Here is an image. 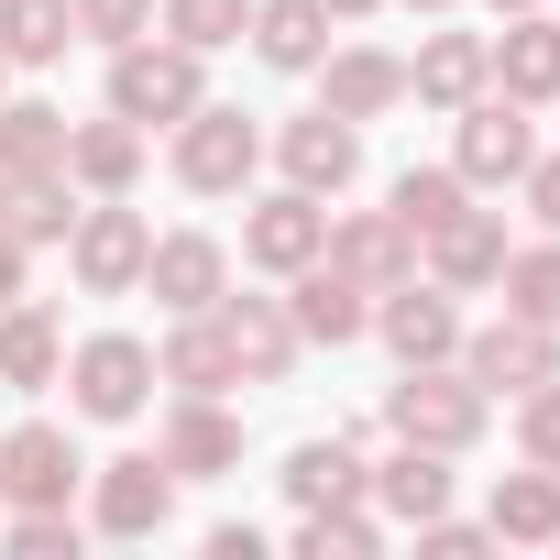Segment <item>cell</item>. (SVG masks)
I'll use <instances>...</instances> for the list:
<instances>
[{
	"instance_id": "cell-15",
	"label": "cell",
	"mask_w": 560,
	"mask_h": 560,
	"mask_svg": "<svg viewBox=\"0 0 560 560\" xmlns=\"http://www.w3.org/2000/svg\"><path fill=\"white\" fill-rule=\"evenodd\" d=\"M374 330H385L396 363H451V352H462V308H451L440 275H429V287H418V275L385 287V298H374Z\"/></svg>"
},
{
	"instance_id": "cell-45",
	"label": "cell",
	"mask_w": 560,
	"mask_h": 560,
	"mask_svg": "<svg viewBox=\"0 0 560 560\" xmlns=\"http://www.w3.org/2000/svg\"><path fill=\"white\" fill-rule=\"evenodd\" d=\"M0 89H12V56H0Z\"/></svg>"
},
{
	"instance_id": "cell-20",
	"label": "cell",
	"mask_w": 560,
	"mask_h": 560,
	"mask_svg": "<svg viewBox=\"0 0 560 560\" xmlns=\"http://www.w3.org/2000/svg\"><path fill=\"white\" fill-rule=\"evenodd\" d=\"M483 56H494V89L505 100H560V23L549 12H505V34H483Z\"/></svg>"
},
{
	"instance_id": "cell-33",
	"label": "cell",
	"mask_w": 560,
	"mask_h": 560,
	"mask_svg": "<svg viewBox=\"0 0 560 560\" xmlns=\"http://www.w3.org/2000/svg\"><path fill=\"white\" fill-rule=\"evenodd\" d=\"M154 34H176L187 56H220V45H242V34H253V0H165Z\"/></svg>"
},
{
	"instance_id": "cell-35",
	"label": "cell",
	"mask_w": 560,
	"mask_h": 560,
	"mask_svg": "<svg viewBox=\"0 0 560 560\" xmlns=\"http://www.w3.org/2000/svg\"><path fill=\"white\" fill-rule=\"evenodd\" d=\"M462 198H472V187H462V165H407V176H396V198H385V209H396V220H407V231H418V242H429V231H440V220H451V209H462Z\"/></svg>"
},
{
	"instance_id": "cell-23",
	"label": "cell",
	"mask_w": 560,
	"mask_h": 560,
	"mask_svg": "<svg viewBox=\"0 0 560 560\" xmlns=\"http://www.w3.org/2000/svg\"><path fill=\"white\" fill-rule=\"evenodd\" d=\"M0 231H12V242H67L78 231V176L67 165H34V176H0Z\"/></svg>"
},
{
	"instance_id": "cell-46",
	"label": "cell",
	"mask_w": 560,
	"mask_h": 560,
	"mask_svg": "<svg viewBox=\"0 0 560 560\" xmlns=\"http://www.w3.org/2000/svg\"><path fill=\"white\" fill-rule=\"evenodd\" d=\"M549 549H560V538H549Z\"/></svg>"
},
{
	"instance_id": "cell-5",
	"label": "cell",
	"mask_w": 560,
	"mask_h": 560,
	"mask_svg": "<svg viewBox=\"0 0 560 560\" xmlns=\"http://www.w3.org/2000/svg\"><path fill=\"white\" fill-rule=\"evenodd\" d=\"M67 396H78V418H143L154 407V341H132V330H89L78 352H67Z\"/></svg>"
},
{
	"instance_id": "cell-28",
	"label": "cell",
	"mask_w": 560,
	"mask_h": 560,
	"mask_svg": "<svg viewBox=\"0 0 560 560\" xmlns=\"http://www.w3.org/2000/svg\"><path fill=\"white\" fill-rule=\"evenodd\" d=\"M363 483H374V462L352 440H308L287 462V505H363Z\"/></svg>"
},
{
	"instance_id": "cell-29",
	"label": "cell",
	"mask_w": 560,
	"mask_h": 560,
	"mask_svg": "<svg viewBox=\"0 0 560 560\" xmlns=\"http://www.w3.org/2000/svg\"><path fill=\"white\" fill-rule=\"evenodd\" d=\"M494 538H527V549H549L560 538V472L549 462H527V472H505L494 483V516H483Z\"/></svg>"
},
{
	"instance_id": "cell-38",
	"label": "cell",
	"mask_w": 560,
	"mask_h": 560,
	"mask_svg": "<svg viewBox=\"0 0 560 560\" xmlns=\"http://www.w3.org/2000/svg\"><path fill=\"white\" fill-rule=\"evenodd\" d=\"M67 12H78L89 45H143L154 34V0H67Z\"/></svg>"
},
{
	"instance_id": "cell-26",
	"label": "cell",
	"mask_w": 560,
	"mask_h": 560,
	"mask_svg": "<svg viewBox=\"0 0 560 560\" xmlns=\"http://www.w3.org/2000/svg\"><path fill=\"white\" fill-rule=\"evenodd\" d=\"M264 67H287V78H308L319 56H330V12L319 0H253V34H242Z\"/></svg>"
},
{
	"instance_id": "cell-12",
	"label": "cell",
	"mask_w": 560,
	"mask_h": 560,
	"mask_svg": "<svg viewBox=\"0 0 560 560\" xmlns=\"http://www.w3.org/2000/svg\"><path fill=\"white\" fill-rule=\"evenodd\" d=\"M209 319H220V341H231L242 385H287V374H298V352H308V341H298V319H287V298H231V287H220V308H209Z\"/></svg>"
},
{
	"instance_id": "cell-9",
	"label": "cell",
	"mask_w": 560,
	"mask_h": 560,
	"mask_svg": "<svg viewBox=\"0 0 560 560\" xmlns=\"http://www.w3.org/2000/svg\"><path fill=\"white\" fill-rule=\"evenodd\" d=\"M275 165H287V187H308V198H341V187L363 176V121H341V110H298L287 132H275Z\"/></svg>"
},
{
	"instance_id": "cell-42",
	"label": "cell",
	"mask_w": 560,
	"mask_h": 560,
	"mask_svg": "<svg viewBox=\"0 0 560 560\" xmlns=\"http://www.w3.org/2000/svg\"><path fill=\"white\" fill-rule=\"evenodd\" d=\"M319 12H330V23H374V12H385V0H319Z\"/></svg>"
},
{
	"instance_id": "cell-18",
	"label": "cell",
	"mask_w": 560,
	"mask_h": 560,
	"mask_svg": "<svg viewBox=\"0 0 560 560\" xmlns=\"http://www.w3.org/2000/svg\"><path fill=\"white\" fill-rule=\"evenodd\" d=\"M165 472L176 483H209V472H242V418L220 407V396H176V418H165Z\"/></svg>"
},
{
	"instance_id": "cell-19",
	"label": "cell",
	"mask_w": 560,
	"mask_h": 560,
	"mask_svg": "<svg viewBox=\"0 0 560 560\" xmlns=\"http://www.w3.org/2000/svg\"><path fill=\"white\" fill-rule=\"evenodd\" d=\"M483 89H494L483 34H418V56H407V100H429V110H472Z\"/></svg>"
},
{
	"instance_id": "cell-27",
	"label": "cell",
	"mask_w": 560,
	"mask_h": 560,
	"mask_svg": "<svg viewBox=\"0 0 560 560\" xmlns=\"http://www.w3.org/2000/svg\"><path fill=\"white\" fill-rule=\"evenodd\" d=\"M56 374H67V341H56V319L12 298V308H0V385H12V396H45Z\"/></svg>"
},
{
	"instance_id": "cell-44",
	"label": "cell",
	"mask_w": 560,
	"mask_h": 560,
	"mask_svg": "<svg viewBox=\"0 0 560 560\" xmlns=\"http://www.w3.org/2000/svg\"><path fill=\"white\" fill-rule=\"evenodd\" d=\"M494 12H549V0H494Z\"/></svg>"
},
{
	"instance_id": "cell-11",
	"label": "cell",
	"mask_w": 560,
	"mask_h": 560,
	"mask_svg": "<svg viewBox=\"0 0 560 560\" xmlns=\"http://www.w3.org/2000/svg\"><path fill=\"white\" fill-rule=\"evenodd\" d=\"M143 287H154V308H165V319H198V308H220V287H231V253H220L209 231H154Z\"/></svg>"
},
{
	"instance_id": "cell-41",
	"label": "cell",
	"mask_w": 560,
	"mask_h": 560,
	"mask_svg": "<svg viewBox=\"0 0 560 560\" xmlns=\"http://www.w3.org/2000/svg\"><path fill=\"white\" fill-rule=\"evenodd\" d=\"M253 549H264V527H242V516H231V527H209V560H253Z\"/></svg>"
},
{
	"instance_id": "cell-6",
	"label": "cell",
	"mask_w": 560,
	"mask_h": 560,
	"mask_svg": "<svg viewBox=\"0 0 560 560\" xmlns=\"http://www.w3.org/2000/svg\"><path fill=\"white\" fill-rule=\"evenodd\" d=\"M451 363H462V374H472L483 396H527V385H549V374H560V330H549V319H516V308H505V319L462 330V352H451Z\"/></svg>"
},
{
	"instance_id": "cell-40",
	"label": "cell",
	"mask_w": 560,
	"mask_h": 560,
	"mask_svg": "<svg viewBox=\"0 0 560 560\" xmlns=\"http://www.w3.org/2000/svg\"><path fill=\"white\" fill-rule=\"evenodd\" d=\"M23 275H34V242H12V231H0V308L23 298Z\"/></svg>"
},
{
	"instance_id": "cell-7",
	"label": "cell",
	"mask_w": 560,
	"mask_h": 560,
	"mask_svg": "<svg viewBox=\"0 0 560 560\" xmlns=\"http://www.w3.org/2000/svg\"><path fill=\"white\" fill-rule=\"evenodd\" d=\"M451 121H462V143H451L462 187H516V176H527V154H538V132H527V100L483 89V100H472V110H451Z\"/></svg>"
},
{
	"instance_id": "cell-1",
	"label": "cell",
	"mask_w": 560,
	"mask_h": 560,
	"mask_svg": "<svg viewBox=\"0 0 560 560\" xmlns=\"http://www.w3.org/2000/svg\"><path fill=\"white\" fill-rule=\"evenodd\" d=\"M209 100V56H187L176 34H143V45H110V110L132 132H176L187 110Z\"/></svg>"
},
{
	"instance_id": "cell-34",
	"label": "cell",
	"mask_w": 560,
	"mask_h": 560,
	"mask_svg": "<svg viewBox=\"0 0 560 560\" xmlns=\"http://www.w3.org/2000/svg\"><path fill=\"white\" fill-rule=\"evenodd\" d=\"M374 538H385L374 505H298V549H308V560H363Z\"/></svg>"
},
{
	"instance_id": "cell-24",
	"label": "cell",
	"mask_w": 560,
	"mask_h": 560,
	"mask_svg": "<svg viewBox=\"0 0 560 560\" xmlns=\"http://www.w3.org/2000/svg\"><path fill=\"white\" fill-rule=\"evenodd\" d=\"M154 385H176V396H231V385H242V363H231V341H220V319H209V308L165 330V352H154Z\"/></svg>"
},
{
	"instance_id": "cell-30",
	"label": "cell",
	"mask_w": 560,
	"mask_h": 560,
	"mask_svg": "<svg viewBox=\"0 0 560 560\" xmlns=\"http://www.w3.org/2000/svg\"><path fill=\"white\" fill-rule=\"evenodd\" d=\"M67 165V110L56 100H0V176H34Z\"/></svg>"
},
{
	"instance_id": "cell-17",
	"label": "cell",
	"mask_w": 560,
	"mask_h": 560,
	"mask_svg": "<svg viewBox=\"0 0 560 560\" xmlns=\"http://www.w3.org/2000/svg\"><path fill=\"white\" fill-rule=\"evenodd\" d=\"M418 253H429V275H440L451 298H472V287H494V275H505V253H516V242H505V220H494V209H472V198H462Z\"/></svg>"
},
{
	"instance_id": "cell-13",
	"label": "cell",
	"mask_w": 560,
	"mask_h": 560,
	"mask_svg": "<svg viewBox=\"0 0 560 560\" xmlns=\"http://www.w3.org/2000/svg\"><path fill=\"white\" fill-rule=\"evenodd\" d=\"M287 319H298V341H330V352H341V341L374 330V287H363V275H341V264L319 253V264L287 275Z\"/></svg>"
},
{
	"instance_id": "cell-37",
	"label": "cell",
	"mask_w": 560,
	"mask_h": 560,
	"mask_svg": "<svg viewBox=\"0 0 560 560\" xmlns=\"http://www.w3.org/2000/svg\"><path fill=\"white\" fill-rule=\"evenodd\" d=\"M516 451H527V462H549V472H560V374H549V385H527V396H516Z\"/></svg>"
},
{
	"instance_id": "cell-3",
	"label": "cell",
	"mask_w": 560,
	"mask_h": 560,
	"mask_svg": "<svg viewBox=\"0 0 560 560\" xmlns=\"http://www.w3.org/2000/svg\"><path fill=\"white\" fill-rule=\"evenodd\" d=\"M253 165H264V132H253V110H220V100H198V110L176 121V187H187V198H242V187H253Z\"/></svg>"
},
{
	"instance_id": "cell-16",
	"label": "cell",
	"mask_w": 560,
	"mask_h": 560,
	"mask_svg": "<svg viewBox=\"0 0 560 560\" xmlns=\"http://www.w3.org/2000/svg\"><path fill=\"white\" fill-rule=\"evenodd\" d=\"M78 440L67 429H45V418H23L12 440H0V505H67L78 494Z\"/></svg>"
},
{
	"instance_id": "cell-25",
	"label": "cell",
	"mask_w": 560,
	"mask_h": 560,
	"mask_svg": "<svg viewBox=\"0 0 560 560\" xmlns=\"http://www.w3.org/2000/svg\"><path fill=\"white\" fill-rule=\"evenodd\" d=\"M396 527H418V516H440L451 505V451H418V440H396L385 462H374V483H363Z\"/></svg>"
},
{
	"instance_id": "cell-14",
	"label": "cell",
	"mask_w": 560,
	"mask_h": 560,
	"mask_svg": "<svg viewBox=\"0 0 560 560\" xmlns=\"http://www.w3.org/2000/svg\"><path fill=\"white\" fill-rule=\"evenodd\" d=\"M319 253H330L341 275H363L374 298L418 275V231H407L396 209H330V242H319Z\"/></svg>"
},
{
	"instance_id": "cell-22",
	"label": "cell",
	"mask_w": 560,
	"mask_h": 560,
	"mask_svg": "<svg viewBox=\"0 0 560 560\" xmlns=\"http://www.w3.org/2000/svg\"><path fill=\"white\" fill-rule=\"evenodd\" d=\"M67 176L78 198H132L143 187V132L110 110V121H67Z\"/></svg>"
},
{
	"instance_id": "cell-4",
	"label": "cell",
	"mask_w": 560,
	"mask_h": 560,
	"mask_svg": "<svg viewBox=\"0 0 560 560\" xmlns=\"http://www.w3.org/2000/svg\"><path fill=\"white\" fill-rule=\"evenodd\" d=\"M143 253H154V220L132 198H89L78 231H67V275H78L89 298H132L143 287Z\"/></svg>"
},
{
	"instance_id": "cell-2",
	"label": "cell",
	"mask_w": 560,
	"mask_h": 560,
	"mask_svg": "<svg viewBox=\"0 0 560 560\" xmlns=\"http://www.w3.org/2000/svg\"><path fill=\"white\" fill-rule=\"evenodd\" d=\"M483 418H494V396H483L462 363H407V374L385 385V429L418 440V451H451V462H462V451L483 440Z\"/></svg>"
},
{
	"instance_id": "cell-36",
	"label": "cell",
	"mask_w": 560,
	"mask_h": 560,
	"mask_svg": "<svg viewBox=\"0 0 560 560\" xmlns=\"http://www.w3.org/2000/svg\"><path fill=\"white\" fill-rule=\"evenodd\" d=\"M0 538H12L23 560H78V516H67V505H23V516H0Z\"/></svg>"
},
{
	"instance_id": "cell-32",
	"label": "cell",
	"mask_w": 560,
	"mask_h": 560,
	"mask_svg": "<svg viewBox=\"0 0 560 560\" xmlns=\"http://www.w3.org/2000/svg\"><path fill=\"white\" fill-rule=\"evenodd\" d=\"M494 287H505L516 319H549V330H560V231H549V242H516Z\"/></svg>"
},
{
	"instance_id": "cell-10",
	"label": "cell",
	"mask_w": 560,
	"mask_h": 560,
	"mask_svg": "<svg viewBox=\"0 0 560 560\" xmlns=\"http://www.w3.org/2000/svg\"><path fill=\"white\" fill-rule=\"evenodd\" d=\"M319 242H330V198H308V187H275V198H253V220H242V264H264V275L319 264Z\"/></svg>"
},
{
	"instance_id": "cell-31",
	"label": "cell",
	"mask_w": 560,
	"mask_h": 560,
	"mask_svg": "<svg viewBox=\"0 0 560 560\" xmlns=\"http://www.w3.org/2000/svg\"><path fill=\"white\" fill-rule=\"evenodd\" d=\"M67 45H78L67 0H0V56H12V67H56Z\"/></svg>"
},
{
	"instance_id": "cell-8",
	"label": "cell",
	"mask_w": 560,
	"mask_h": 560,
	"mask_svg": "<svg viewBox=\"0 0 560 560\" xmlns=\"http://www.w3.org/2000/svg\"><path fill=\"white\" fill-rule=\"evenodd\" d=\"M176 516V472H165V451H121V462H100V483H89V527L100 538H154Z\"/></svg>"
},
{
	"instance_id": "cell-21",
	"label": "cell",
	"mask_w": 560,
	"mask_h": 560,
	"mask_svg": "<svg viewBox=\"0 0 560 560\" xmlns=\"http://www.w3.org/2000/svg\"><path fill=\"white\" fill-rule=\"evenodd\" d=\"M308 78H319V110H341V121H385V110L407 100V67L374 56V45H341V56H319Z\"/></svg>"
},
{
	"instance_id": "cell-43",
	"label": "cell",
	"mask_w": 560,
	"mask_h": 560,
	"mask_svg": "<svg viewBox=\"0 0 560 560\" xmlns=\"http://www.w3.org/2000/svg\"><path fill=\"white\" fill-rule=\"evenodd\" d=\"M407 12H429V23H440V12H462V0H407Z\"/></svg>"
},
{
	"instance_id": "cell-39",
	"label": "cell",
	"mask_w": 560,
	"mask_h": 560,
	"mask_svg": "<svg viewBox=\"0 0 560 560\" xmlns=\"http://www.w3.org/2000/svg\"><path fill=\"white\" fill-rule=\"evenodd\" d=\"M516 187H527V220H538V231H560V154H527V176H516Z\"/></svg>"
}]
</instances>
